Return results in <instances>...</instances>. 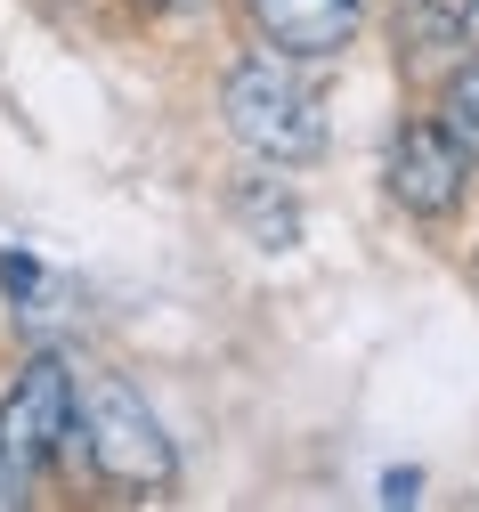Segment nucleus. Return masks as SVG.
Listing matches in <instances>:
<instances>
[{"mask_svg": "<svg viewBox=\"0 0 479 512\" xmlns=\"http://www.w3.org/2000/svg\"><path fill=\"white\" fill-rule=\"evenodd\" d=\"M439 106H447V131L463 139V155L479 163V66H463V74L447 82V98H439Z\"/></svg>", "mask_w": 479, "mask_h": 512, "instance_id": "0eeeda50", "label": "nucleus"}, {"mask_svg": "<svg viewBox=\"0 0 479 512\" xmlns=\"http://www.w3.org/2000/svg\"><path fill=\"white\" fill-rule=\"evenodd\" d=\"M415 496H423L415 472H390V480H382V504H415Z\"/></svg>", "mask_w": 479, "mask_h": 512, "instance_id": "6e6552de", "label": "nucleus"}, {"mask_svg": "<svg viewBox=\"0 0 479 512\" xmlns=\"http://www.w3.org/2000/svg\"><path fill=\"white\" fill-rule=\"evenodd\" d=\"M0 293L17 301V317H65V301H74V285L49 277L33 252H17V244H0Z\"/></svg>", "mask_w": 479, "mask_h": 512, "instance_id": "423d86ee", "label": "nucleus"}, {"mask_svg": "<svg viewBox=\"0 0 479 512\" xmlns=\"http://www.w3.org/2000/svg\"><path fill=\"white\" fill-rule=\"evenodd\" d=\"M220 106H228V131L260 155V163H317L325 155V106L317 90L285 66V49L277 57H244V66L220 82Z\"/></svg>", "mask_w": 479, "mask_h": 512, "instance_id": "f257e3e1", "label": "nucleus"}, {"mask_svg": "<svg viewBox=\"0 0 479 512\" xmlns=\"http://www.w3.org/2000/svg\"><path fill=\"white\" fill-rule=\"evenodd\" d=\"M471 33H479V0H471Z\"/></svg>", "mask_w": 479, "mask_h": 512, "instance_id": "9d476101", "label": "nucleus"}, {"mask_svg": "<svg viewBox=\"0 0 479 512\" xmlns=\"http://www.w3.org/2000/svg\"><path fill=\"white\" fill-rule=\"evenodd\" d=\"M155 9H203V0H155Z\"/></svg>", "mask_w": 479, "mask_h": 512, "instance_id": "1a4fd4ad", "label": "nucleus"}, {"mask_svg": "<svg viewBox=\"0 0 479 512\" xmlns=\"http://www.w3.org/2000/svg\"><path fill=\"white\" fill-rule=\"evenodd\" d=\"M74 439H82L90 472L114 480V488H171V472H179L171 431L155 423V407L130 391L122 374L82 382V399H74Z\"/></svg>", "mask_w": 479, "mask_h": 512, "instance_id": "f03ea898", "label": "nucleus"}, {"mask_svg": "<svg viewBox=\"0 0 479 512\" xmlns=\"http://www.w3.org/2000/svg\"><path fill=\"white\" fill-rule=\"evenodd\" d=\"M74 399L82 382L65 374V358H25L9 407H0V504H25V480L57 456V447H74Z\"/></svg>", "mask_w": 479, "mask_h": 512, "instance_id": "7ed1b4c3", "label": "nucleus"}, {"mask_svg": "<svg viewBox=\"0 0 479 512\" xmlns=\"http://www.w3.org/2000/svg\"><path fill=\"white\" fill-rule=\"evenodd\" d=\"M268 49L285 57H341L358 41V0H244Z\"/></svg>", "mask_w": 479, "mask_h": 512, "instance_id": "39448f33", "label": "nucleus"}, {"mask_svg": "<svg viewBox=\"0 0 479 512\" xmlns=\"http://www.w3.org/2000/svg\"><path fill=\"white\" fill-rule=\"evenodd\" d=\"M463 139L447 122H406L398 147H390V196L415 212V220H447L463 204Z\"/></svg>", "mask_w": 479, "mask_h": 512, "instance_id": "20e7f679", "label": "nucleus"}]
</instances>
